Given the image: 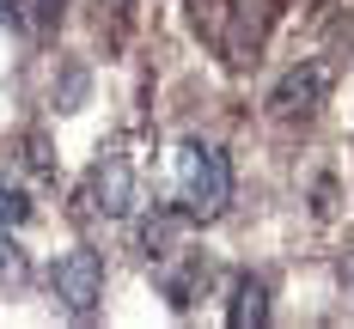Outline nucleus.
<instances>
[{
  "label": "nucleus",
  "instance_id": "0eeeda50",
  "mask_svg": "<svg viewBox=\"0 0 354 329\" xmlns=\"http://www.w3.org/2000/svg\"><path fill=\"white\" fill-rule=\"evenodd\" d=\"M25 219H31V195L0 177V226H25Z\"/></svg>",
  "mask_w": 354,
  "mask_h": 329
},
{
  "label": "nucleus",
  "instance_id": "7ed1b4c3",
  "mask_svg": "<svg viewBox=\"0 0 354 329\" xmlns=\"http://www.w3.org/2000/svg\"><path fill=\"white\" fill-rule=\"evenodd\" d=\"M86 201H92L98 214H110V219L135 214L141 189H135V171H129V159H122V152H98L92 177H86Z\"/></svg>",
  "mask_w": 354,
  "mask_h": 329
},
{
  "label": "nucleus",
  "instance_id": "20e7f679",
  "mask_svg": "<svg viewBox=\"0 0 354 329\" xmlns=\"http://www.w3.org/2000/svg\"><path fill=\"white\" fill-rule=\"evenodd\" d=\"M324 92H330V68H318V61H306V68H293L281 79V86H275V92H269V110H281V116H293V110H312L324 98Z\"/></svg>",
  "mask_w": 354,
  "mask_h": 329
},
{
  "label": "nucleus",
  "instance_id": "f257e3e1",
  "mask_svg": "<svg viewBox=\"0 0 354 329\" xmlns=\"http://www.w3.org/2000/svg\"><path fill=\"white\" fill-rule=\"evenodd\" d=\"M177 195L189 219H220L232 208V159L214 141H183L177 146Z\"/></svg>",
  "mask_w": 354,
  "mask_h": 329
},
{
  "label": "nucleus",
  "instance_id": "1a4fd4ad",
  "mask_svg": "<svg viewBox=\"0 0 354 329\" xmlns=\"http://www.w3.org/2000/svg\"><path fill=\"white\" fill-rule=\"evenodd\" d=\"M25 275V250L12 238V226H0V281H19Z\"/></svg>",
  "mask_w": 354,
  "mask_h": 329
},
{
  "label": "nucleus",
  "instance_id": "423d86ee",
  "mask_svg": "<svg viewBox=\"0 0 354 329\" xmlns=\"http://www.w3.org/2000/svg\"><path fill=\"white\" fill-rule=\"evenodd\" d=\"M226 323H232V329H263V323H269V287H263L257 275H239V281H232Z\"/></svg>",
  "mask_w": 354,
  "mask_h": 329
},
{
  "label": "nucleus",
  "instance_id": "39448f33",
  "mask_svg": "<svg viewBox=\"0 0 354 329\" xmlns=\"http://www.w3.org/2000/svg\"><path fill=\"white\" fill-rule=\"evenodd\" d=\"M183 219H189V208H183V214H171V208H153V214L141 219V256H147V262H171V256H177Z\"/></svg>",
  "mask_w": 354,
  "mask_h": 329
},
{
  "label": "nucleus",
  "instance_id": "ddd939ff",
  "mask_svg": "<svg viewBox=\"0 0 354 329\" xmlns=\"http://www.w3.org/2000/svg\"><path fill=\"white\" fill-rule=\"evenodd\" d=\"M110 6H116V0H110Z\"/></svg>",
  "mask_w": 354,
  "mask_h": 329
},
{
  "label": "nucleus",
  "instance_id": "6e6552de",
  "mask_svg": "<svg viewBox=\"0 0 354 329\" xmlns=\"http://www.w3.org/2000/svg\"><path fill=\"white\" fill-rule=\"evenodd\" d=\"M196 281H202V256H189V262H183V275H165V299H171L177 311L189 305V287H196Z\"/></svg>",
  "mask_w": 354,
  "mask_h": 329
},
{
  "label": "nucleus",
  "instance_id": "f03ea898",
  "mask_svg": "<svg viewBox=\"0 0 354 329\" xmlns=\"http://www.w3.org/2000/svg\"><path fill=\"white\" fill-rule=\"evenodd\" d=\"M49 292L62 299V311H73V317H92L98 311V299H104V256L98 250H68L49 262Z\"/></svg>",
  "mask_w": 354,
  "mask_h": 329
},
{
  "label": "nucleus",
  "instance_id": "f8f14e48",
  "mask_svg": "<svg viewBox=\"0 0 354 329\" xmlns=\"http://www.w3.org/2000/svg\"><path fill=\"white\" fill-rule=\"evenodd\" d=\"M348 281H354V268H348Z\"/></svg>",
  "mask_w": 354,
  "mask_h": 329
},
{
  "label": "nucleus",
  "instance_id": "9d476101",
  "mask_svg": "<svg viewBox=\"0 0 354 329\" xmlns=\"http://www.w3.org/2000/svg\"><path fill=\"white\" fill-rule=\"evenodd\" d=\"M0 25H12V31L25 25V12H19V0H0Z\"/></svg>",
  "mask_w": 354,
  "mask_h": 329
},
{
  "label": "nucleus",
  "instance_id": "9b49d317",
  "mask_svg": "<svg viewBox=\"0 0 354 329\" xmlns=\"http://www.w3.org/2000/svg\"><path fill=\"white\" fill-rule=\"evenodd\" d=\"M37 19H43V25H55V19H62V0H37Z\"/></svg>",
  "mask_w": 354,
  "mask_h": 329
}]
</instances>
